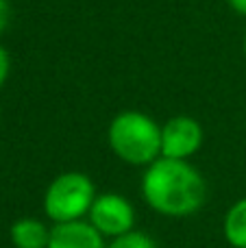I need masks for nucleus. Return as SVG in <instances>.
I'll return each instance as SVG.
<instances>
[{"label": "nucleus", "mask_w": 246, "mask_h": 248, "mask_svg": "<svg viewBox=\"0 0 246 248\" xmlns=\"http://www.w3.org/2000/svg\"><path fill=\"white\" fill-rule=\"evenodd\" d=\"M142 196L153 211L166 218H187L205 205L207 183L192 163L159 157L144 172Z\"/></svg>", "instance_id": "nucleus-1"}, {"label": "nucleus", "mask_w": 246, "mask_h": 248, "mask_svg": "<svg viewBox=\"0 0 246 248\" xmlns=\"http://www.w3.org/2000/svg\"><path fill=\"white\" fill-rule=\"evenodd\" d=\"M107 137L116 157L129 166H151L161 157V126L146 113H118Z\"/></svg>", "instance_id": "nucleus-2"}, {"label": "nucleus", "mask_w": 246, "mask_h": 248, "mask_svg": "<svg viewBox=\"0 0 246 248\" xmlns=\"http://www.w3.org/2000/svg\"><path fill=\"white\" fill-rule=\"evenodd\" d=\"M96 201L94 183L83 172H63L46 187L44 214L55 224L77 222L90 214Z\"/></svg>", "instance_id": "nucleus-3"}, {"label": "nucleus", "mask_w": 246, "mask_h": 248, "mask_svg": "<svg viewBox=\"0 0 246 248\" xmlns=\"http://www.w3.org/2000/svg\"><path fill=\"white\" fill-rule=\"evenodd\" d=\"M87 218H90L92 227L103 237H109V240H116V237L133 231L135 227L133 205L124 196L113 192L98 194L90 214H87Z\"/></svg>", "instance_id": "nucleus-4"}, {"label": "nucleus", "mask_w": 246, "mask_h": 248, "mask_svg": "<svg viewBox=\"0 0 246 248\" xmlns=\"http://www.w3.org/2000/svg\"><path fill=\"white\" fill-rule=\"evenodd\" d=\"M203 144V126L190 116H177L161 126V157L187 161Z\"/></svg>", "instance_id": "nucleus-5"}, {"label": "nucleus", "mask_w": 246, "mask_h": 248, "mask_svg": "<svg viewBox=\"0 0 246 248\" xmlns=\"http://www.w3.org/2000/svg\"><path fill=\"white\" fill-rule=\"evenodd\" d=\"M48 248H107L105 237L87 220L55 224L50 229Z\"/></svg>", "instance_id": "nucleus-6"}, {"label": "nucleus", "mask_w": 246, "mask_h": 248, "mask_svg": "<svg viewBox=\"0 0 246 248\" xmlns=\"http://www.w3.org/2000/svg\"><path fill=\"white\" fill-rule=\"evenodd\" d=\"M13 248H48L50 229L35 218H20L9 229Z\"/></svg>", "instance_id": "nucleus-7"}, {"label": "nucleus", "mask_w": 246, "mask_h": 248, "mask_svg": "<svg viewBox=\"0 0 246 248\" xmlns=\"http://www.w3.org/2000/svg\"><path fill=\"white\" fill-rule=\"evenodd\" d=\"M225 240L233 248H246V198H240L231 205V209L225 216Z\"/></svg>", "instance_id": "nucleus-8"}, {"label": "nucleus", "mask_w": 246, "mask_h": 248, "mask_svg": "<svg viewBox=\"0 0 246 248\" xmlns=\"http://www.w3.org/2000/svg\"><path fill=\"white\" fill-rule=\"evenodd\" d=\"M107 248H157V242L144 231H129L107 244Z\"/></svg>", "instance_id": "nucleus-9"}, {"label": "nucleus", "mask_w": 246, "mask_h": 248, "mask_svg": "<svg viewBox=\"0 0 246 248\" xmlns=\"http://www.w3.org/2000/svg\"><path fill=\"white\" fill-rule=\"evenodd\" d=\"M9 68H11V59H9V52L4 50L2 46H0V87H2L4 81H7Z\"/></svg>", "instance_id": "nucleus-10"}, {"label": "nucleus", "mask_w": 246, "mask_h": 248, "mask_svg": "<svg viewBox=\"0 0 246 248\" xmlns=\"http://www.w3.org/2000/svg\"><path fill=\"white\" fill-rule=\"evenodd\" d=\"M9 17H11V7H9L7 0H0V33L7 29Z\"/></svg>", "instance_id": "nucleus-11"}, {"label": "nucleus", "mask_w": 246, "mask_h": 248, "mask_svg": "<svg viewBox=\"0 0 246 248\" xmlns=\"http://www.w3.org/2000/svg\"><path fill=\"white\" fill-rule=\"evenodd\" d=\"M229 2V7L233 9L235 13H240V16H246V0H227Z\"/></svg>", "instance_id": "nucleus-12"}, {"label": "nucleus", "mask_w": 246, "mask_h": 248, "mask_svg": "<svg viewBox=\"0 0 246 248\" xmlns=\"http://www.w3.org/2000/svg\"><path fill=\"white\" fill-rule=\"evenodd\" d=\"M244 55H246V35H244Z\"/></svg>", "instance_id": "nucleus-13"}]
</instances>
